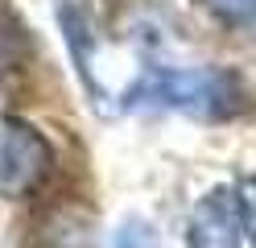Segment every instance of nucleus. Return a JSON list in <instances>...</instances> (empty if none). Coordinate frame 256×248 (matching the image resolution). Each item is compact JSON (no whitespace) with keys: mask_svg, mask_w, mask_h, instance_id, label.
<instances>
[{"mask_svg":"<svg viewBox=\"0 0 256 248\" xmlns=\"http://www.w3.org/2000/svg\"><path fill=\"white\" fill-rule=\"evenodd\" d=\"M25 58H29V33L21 25V17L0 0V75L17 71Z\"/></svg>","mask_w":256,"mask_h":248,"instance_id":"obj_4","label":"nucleus"},{"mask_svg":"<svg viewBox=\"0 0 256 248\" xmlns=\"http://www.w3.org/2000/svg\"><path fill=\"white\" fill-rule=\"evenodd\" d=\"M190 248H240L236 198L228 190H211L198 198L190 215Z\"/></svg>","mask_w":256,"mask_h":248,"instance_id":"obj_3","label":"nucleus"},{"mask_svg":"<svg viewBox=\"0 0 256 248\" xmlns=\"http://www.w3.org/2000/svg\"><path fill=\"white\" fill-rule=\"evenodd\" d=\"M202 9L228 25H248L256 21V0H202Z\"/></svg>","mask_w":256,"mask_h":248,"instance_id":"obj_6","label":"nucleus"},{"mask_svg":"<svg viewBox=\"0 0 256 248\" xmlns=\"http://www.w3.org/2000/svg\"><path fill=\"white\" fill-rule=\"evenodd\" d=\"M50 145L38 128L21 120L0 124V194L4 198H25L29 190L42 186V178L50 174Z\"/></svg>","mask_w":256,"mask_h":248,"instance_id":"obj_2","label":"nucleus"},{"mask_svg":"<svg viewBox=\"0 0 256 248\" xmlns=\"http://www.w3.org/2000/svg\"><path fill=\"white\" fill-rule=\"evenodd\" d=\"M236 215H240L244 236L256 244V174H244L236 182Z\"/></svg>","mask_w":256,"mask_h":248,"instance_id":"obj_5","label":"nucleus"},{"mask_svg":"<svg viewBox=\"0 0 256 248\" xmlns=\"http://www.w3.org/2000/svg\"><path fill=\"white\" fill-rule=\"evenodd\" d=\"M128 104H157L202 120H228L244 104V87L232 71H149L128 91Z\"/></svg>","mask_w":256,"mask_h":248,"instance_id":"obj_1","label":"nucleus"},{"mask_svg":"<svg viewBox=\"0 0 256 248\" xmlns=\"http://www.w3.org/2000/svg\"><path fill=\"white\" fill-rule=\"evenodd\" d=\"M112 248H162V240H157V231H153L145 219H128V223L116 231Z\"/></svg>","mask_w":256,"mask_h":248,"instance_id":"obj_7","label":"nucleus"}]
</instances>
